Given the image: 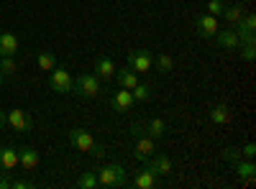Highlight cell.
I'll list each match as a JSON object with an SVG mask.
<instances>
[{
  "label": "cell",
  "instance_id": "6da1fadb",
  "mask_svg": "<svg viewBox=\"0 0 256 189\" xmlns=\"http://www.w3.org/2000/svg\"><path fill=\"white\" fill-rule=\"evenodd\" d=\"M70 143L74 146L77 151H84V154H90V156H95V159H102V156H105V149L92 138V133L84 131V128L70 131Z\"/></svg>",
  "mask_w": 256,
  "mask_h": 189
},
{
  "label": "cell",
  "instance_id": "7a4b0ae2",
  "mask_svg": "<svg viewBox=\"0 0 256 189\" xmlns=\"http://www.w3.org/2000/svg\"><path fill=\"white\" fill-rule=\"evenodd\" d=\"M95 174H98V184L105 189H118L126 184V169L120 164H105Z\"/></svg>",
  "mask_w": 256,
  "mask_h": 189
},
{
  "label": "cell",
  "instance_id": "3957f363",
  "mask_svg": "<svg viewBox=\"0 0 256 189\" xmlns=\"http://www.w3.org/2000/svg\"><path fill=\"white\" fill-rule=\"evenodd\" d=\"M74 95H80V97H84V100H92V97H98L100 95V77L98 74H80L77 79H74V90H72Z\"/></svg>",
  "mask_w": 256,
  "mask_h": 189
},
{
  "label": "cell",
  "instance_id": "277c9868",
  "mask_svg": "<svg viewBox=\"0 0 256 189\" xmlns=\"http://www.w3.org/2000/svg\"><path fill=\"white\" fill-rule=\"evenodd\" d=\"M49 74H52V77H49V85H52L54 92H59V95H70V92L74 90V77L70 74V69L54 67Z\"/></svg>",
  "mask_w": 256,
  "mask_h": 189
},
{
  "label": "cell",
  "instance_id": "5b68a950",
  "mask_svg": "<svg viewBox=\"0 0 256 189\" xmlns=\"http://www.w3.org/2000/svg\"><path fill=\"white\" fill-rule=\"evenodd\" d=\"M136 141H134V159L136 161H148L154 154H156V141L148 136V133H138V136H134Z\"/></svg>",
  "mask_w": 256,
  "mask_h": 189
},
{
  "label": "cell",
  "instance_id": "8992f818",
  "mask_svg": "<svg viewBox=\"0 0 256 189\" xmlns=\"http://www.w3.org/2000/svg\"><path fill=\"white\" fill-rule=\"evenodd\" d=\"M128 67H131L136 74H146V72H152V67H154V54L148 51V49L131 51V54H128Z\"/></svg>",
  "mask_w": 256,
  "mask_h": 189
},
{
  "label": "cell",
  "instance_id": "52a82bcc",
  "mask_svg": "<svg viewBox=\"0 0 256 189\" xmlns=\"http://www.w3.org/2000/svg\"><path fill=\"white\" fill-rule=\"evenodd\" d=\"M8 125H13V128L18 133H31L34 131V120L26 110H20V108H13L8 110Z\"/></svg>",
  "mask_w": 256,
  "mask_h": 189
},
{
  "label": "cell",
  "instance_id": "ba28073f",
  "mask_svg": "<svg viewBox=\"0 0 256 189\" xmlns=\"http://www.w3.org/2000/svg\"><path fill=\"white\" fill-rule=\"evenodd\" d=\"M136 105V100H134V95H131V90H123V87H118L113 95H110V108L116 110V113H128Z\"/></svg>",
  "mask_w": 256,
  "mask_h": 189
},
{
  "label": "cell",
  "instance_id": "9c48e42d",
  "mask_svg": "<svg viewBox=\"0 0 256 189\" xmlns=\"http://www.w3.org/2000/svg\"><path fill=\"white\" fill-rule=\"evenodd\" d=\"M148 169H152L156 177H169L172 174V169H174V164H172V159L169 156H164V154H154L148 161H144Z\"/></svg>",
  "mask_w": 256,
  "mask_h": 189
},
{
  "label": "cell",
  "instance_id": "30bf717a",
  "mask_svg": "<svg viewBox=\"0 0 256 189\" xmlns=\"http://www.w3.org/2000/svg\"><path fill=\"white\" fill-rule=\"evenodd\" d=\"M195 26H198V33H200L202 38H212V36L218 33V28H220V23H218V15H210V13L200 15V18L195 20Z\"/></svg>",
  "mask_w": 256,
  "mask_h": 189
},
{
  "label": "cell",
  "instance_id": "8fae6325",
  "mask_svg": "<svg viewBox=\"0 0 256 189\" xmlns=\"http://www.w3.org/2000/svg\"><path fill=\"white\" fill-rule=\"evenodd\" d=\"M216 41H218V46L226 49V51H238V46H241V38H238V33L233 28H218Z\"/></svg>",
  "mask_w": 256,
  "mask_h": 189
},
{
  "label": "cell",
  "instance_id": "7c38bea8",
  "mask_svg": "<svg viewBox=\"0 0 256 189\" xmlns=\"http://www.w3.org/2000/svg\"><path fill=\"white\" fill-rule=\"evenodd\" d=\"M20 49V41L10 31H0V56H16Z\"/></svg>",
  "mask_w": 256,
  "mask_h": 189
},
{
  "label": "cell",
  "instance_id": "4fadbf2b",
  "mask_svg": "<svg viewBox=\"0 0 256 189\" xmlns=\"http://www.w3.org/2000/svg\"><path fill=\"white\" fill-rule=\"evenodd\" d=\"M156 184H159L156 174H154V172H152V169H148V166L144 164L141 169L136 172V177H134V187H136V189H154Z\"/></svg>",
  "mask_w": 256,
  "mask_h": 189
},
{
  "label": "cell",
  "instance_id": "5bb4252c",
  "mask_svg": "<svg viewBox=\"0 0 256 189\" xmlns=\"http://www.w3.org/2000/svg\"><path fill=\"white\" fill-rule=\"evenodd\" d=\"M38 154H36V149H31V146H20L18 149V166H24L26 172H34L36 166H38Z\"/></svg>",
  "mask_w": 256,
  "mask_h": 189
},
{
  "label": "cell",
  "instance_id": "9a60e30c",
  "mask_svg": "<svg viewBox=\"0 0 256 189\" xmlns=\"http://www.w3.org/2000/svg\"><path fill=\"white\" fill-rule=\"evenodd\" d=\"M208 118H210L212 123H216V125H228V123H230V110H228V105H223V102L210 105Z\"/></svg>",
  "mask_w": 256,
  "mask_h": 189
},
{
  "label": "cell",
  "instance_id": "2e32d148",
  "mask_svg": "<svg viewBox=\"0 0 256 189\" xmlns=\"http://www.w3.org/2000/svg\"><path fill=\"white\" fill-rule=\"evenodd\" d=\"M16 166H18V149H13V146H3V149H0V169L8 174L10 169H16Z\"/></svg>",
  "mask_w": 256,
  "mask_h": 189
},
{
  "label": "cell",
  "instance_id": "e0dca14e",
  "mask_svg": "<svg viewBox=\"0 0 256 189\" xmlns=\"http://www.w3.org/2000/svg\"><path fill=\"white\" fill-rule=\"evenodd\" d=\"M116 61L110 59V56H98L95 59V74L100 77V79H110L113 74H116Z\"/></svg>",
  "mask_w": 256,
  "mask_h": 189
},
{
  "label": "cell",
  "instance_id": "ac0fdd59",
  "mask_svg": "<svg viewBox=\"0 0 256 189\" xmlns=\"http://www.w3.org/2000/svg\"><path fill=\"white\" fill-rule=\"evenodd\" d=\"M113 77H118V87H123V90H134V87L138 85V74H136L131 67H123V69H118Z\"/></svg>",
  "mask_w": 256,
  "mask_h": 189
},
{
  "label": "cell",
  "instance_id": "d6986e66",
  "mask_svg": "<svg viewBox=\"0 0 256 189\" xmlns=\"http://www.w3.org/2000/svg\"><path fill=\"white\" fill-rule=\"evenodd\" d=\"M233 172H236V174H238L241 179L256 177V164H254V159H246V161L236 159V161H233Z\"/></svg>",
  "mask_w": 256,
  "mask_h": 189
},
{
  "label": "cell",
  "instance_id": "ffe728a7",
  "mask_svg": "<svg viewBox=\"0 0 256 189\" xmlns=\"http://www.w3.org/2000/svg\"><path fill=\"white\" fill-rule=\"evenodd\" d=\"M244 13H246V10H244V5H241V3H233V5H226V8H223V18L230 23V28H233V26H236L238 20L244 18Z\"/></svg>",
  "mask_w": 256,
  "mask_h": 189
},
{
  "label": "cell",
  "instance_id": "44dd1931",
  "mask_svg": "<svg viewBox=\"0 0 256 189\" xmlns=\"http://www.w3.org/2000/svg\"><path fill=\"white\" fill-rule=\"evenodd\" d=\"M146 133L152 136L154 141H156V138H164V136H166V123H164L162 118L148 120V123H146Z\"/></svg>",
  "mask_w": 256,
  "mask_h": 189
},
{
  "label": "cell",
  "instance_id": "7402d4cb",
  "mask_svg": "<svg viewBox=\"0 0 256 189\" xmlns=\"http://www.w3.org/2000/svg\"><path fill=\"white\" fill-rule=\"evenodd\" d=\"M36 64H38L41 72H52V69L56 67V56H54L52 51H41V54L36 56Z\"/></svg>",
  "mask_w": 256,
  "mask_h": 189
},
{
  "label": "cell",
  "instance_id": "603a6c76",
  "mask_svg": "<svg viewBox=\"0 0 256 189\" xmlns=\"http://www.w3.org/2000/svg\"><path fill=\"white\" fill-rule=\"evenodd\" d=\"M16 72H18L16 56H0V74H3V77H13Z\"/></svg>",
  "mask_w": 256,
  "mask_h": 189
},
{
  "label": "cell",
  "instance_id": "cb8c5ba5",
  "mask_svg": "<svg viewBox=\"0 0 256 189\" xmlns=\"http://www.w3.org/2000/svg\"><path fill=\"white\" fill-rule=\"evenodd\" d=\"M98 174L95 172H84L80 179H77V189H98Z\"/></svg>",
  "mask_w": 256,
  "mask_h": 189
},
{
  "label": "cell",
  "instance_id": "d4e9b609",
  "mask_svg": "<svg viewBox=\"0 0 256 189\" xmlns=\"http://www.w3.org/2000/svg\"><path fill=\"white\" fill-rule=\"evenodd\" d=\"M131 95H134L136 102H146V100H152V87H148V85H141V82H138V85L131 90Z\"/></svg>",
  "mask_w": 256,
  "mask_h": 189
},
{
  "label": "cell",
  "instance_id": "484cf974",
  "mask_svg": "<svg viewBox=\"0 0 256 189\" xmlns=\"http://www.w3.org/2000/svg\"><path fill=\"white\" fill-rule=\"evenodd\" d=\"M154 61H156V67H159L162 74H169V72H172V67H174V59L169 56V54H159Z\"/></svg>",
  "mask_w": 256,
  "mask_h": 189
},
{
  "label": "cell",
  "instance_id": "4316f807",
  "mask_svg": "<svg viewBox=\"0 0 256 189\" xmlns=\"http://www.w3.org/2000/svg\"><path fill=\"white\" fill-rule=\"evenodd\" d=\"M208 13L210 15H223V8H226V0H208Z\"/></svg>",
  "mask_w": 256,
  "mask_h": 189
},
{
  "label": "cell",
  "instance_id": "83f0119b",
  "mask_svg": "<svg viewBox=\"0 0 256 189\" xmlns=\"http://www.w3.org/2000/svg\"><path fill=\"white\" fill-rule=\"evenodd\" d=\"M254 49H256L254 41H248V44H241V46H238V51H241V56H244L246 61H254V59H256V51H254Z\"/></svg>",
  "mask_w": 256,
  "mask_h": 189
},
{
  "label": "cell",
  "instance_id": "f1b7e54d",
  "mask_svg": "<svg viewBox=\"0 0 256 189\" xmlns=\"http://www.w3.org/2000/svg\"><path fill=\"white\" fill-rule=\"evenodd\" d=\"M220 156L226 159V161H236V159H241V149H233V146H226V149L220 151Z\"/></svg>",
  "mask_w": 256,
  "mask_h": 189
},
{
  "label": "cell",
  "instance_id": "f546056e",
  "mask_svg": "<svg viewBox=\"0 0 256 189\" xmlns=\"http://www.w3.org/2000/svg\"><path fill=\"white\" fill-rule=\"evenodd\" d=\"M241 156L244 159H254L256 156V143H246L244 149H241Z\"/></svg>",
  "mask_w": 256,
  "mask_h": 189
},
{
  "label": "cell",
  "instance_id": "4dcf8cb0",
  "mask_svg": "<svg viewBox=\"0 0 256 189\" xmlns=\"http://www.w3.org/2000/svg\"><path fill=\"white\" fill-rule=\"evenodd\" d=\"M34 182H24V179H13L10 182V189H31Z\"/></svg>",
  "mask_w": 256,
  "mask_h": 189
},
{
  "label": "cell",
  "instance_id": "1f68e13d",
  "mask_svg": "<svg viewBox=\"0 0 256 189\" xmlns=\"http://www.w3.org/2000/svg\"><path fill=\"white\" fill-rule=\"evenodd\" d=\"M138 133H146V125L144 123H131V136H138Z\"/></svg>",
  "mask_w": 256,
  "mask_h": 189
},
{
  "label": "cell",
  "instance_id": "d6a6232c",
  "mask_svg": "<svg viewBox=\"0 0 256 189\" xmlns=\"http://www.w3.org/2000/svg\"><path fill=\"white\" fill-rule=\"evenodd\" d=\"M6 125H8V113L0 110V128H6Z\"/></svg>",
  "mask_w": 256,
  "mask_h": 189
},
{
  "label": "cell",
  "instance_id": "836d02e7",
  "mask_svg": "<svg viewBox=\"0 0 256 189\" xmlns=\"http://www.w3.org/2000/svg\"><path fill=\"white\" fill-rule=\"evenodd\" d=\"M10 187V179L8 177H0V189H8Z\"/></svg>",
  "mask_w": 256,
  "mask_h": 189
},
{
  "label": "cell",
  "instance_id": "e575fe53",
  "mask_svg": "<svg viewBox=\"0 0 256 189\" xmlns=\"http://www.w3.org/2000/svg\"><path fill=\"white\" fill-rule=\"evenodd\" d=\"M0 85H3V74H0Z\"/></svg>",
  "mask_w": 256,
  "mask_h": 189
},
{
  "label": "cell",
  "instance_id": "d590c367",
  "mask_svg": "<svg viewBox=\"0 0 256 189\" xmlns=\"http://www.w3.org/2000/svg\"><path fill=\"white\" fill-rule=\"evenodd\" d=\"M246 3H248V0H246Z\"/></svg>",
  "mask_w": 256,
  "mask_h": 189
}]
</instances>
